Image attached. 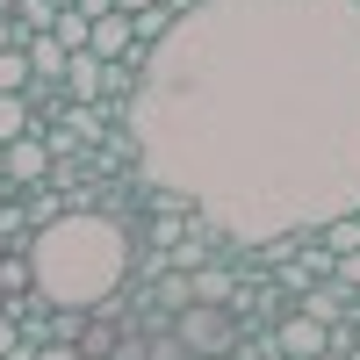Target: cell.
I'll return each instance as SVG.
<instances>
[{"label":"cell","mask_w":360,"mask_h":360,"mask_svg":"<svg viewBox=\"0 0 360 360\" xmlns=\"http://www.w3.org/2000/svg\"><path fill=\"white\" fill-rule=\"evenodd\" d=\"M166 8H173V15H195V8H202V0H166Z\"/></svg>","instance_id":"9a60e30c"},{"label":"cell","mask_w":360,"mask_h":360,"mask_svg":"<svg viewBox=\"0 0 360 360\" xmlns=\"http://www.w3.org/2000/svg\"><path fill=\"white\" fill-rule=\"evenodd\" d=\"M29 360H86L72 339H51V346H37V353H29Z\"/></svg>","instance_id":"7c38bea8"},{"label":"cell","mask_w":360,"mask_h":360,"mask_svg":"<svg viewBox=\"0 0 360 360\" xmlns=\"http://www.w3.org/2000/svg\"><path fill=\"white\" fill-rule=\"evenodd\" d=\"M58 8H79V0H58Z\"/></svg>","instance_id":"ac0fdd59"},{"label":"cell","mask_w":360,"mask_h":360,"mask_svg":"<svg viewBox=\"0 0 360 360\" xmlns=\"http://www.w3.org/2000/svg\"><path fill=\"white\" fill-rule=\"evenodd\" d=\"M137 173L259 245L360 209V0H202L123 108Z\"/></svg>","instance_id":"6da1fadb"},{"label":"cell","mask_w":360,"mask_h":360,"mask_svg":"<svg viewBox=\"0 0 360 360\" xmlns=\"http://www.w3.org/2000/svg\"><path fill=\"white\" fill-rule=\"evenodd\" d=\"M29 130H51V123L29 108V94H0V144H15V137H29Z\"/></svg>","instance_id":"52a82bcc"},{"label":"cell","mask_w":360,"mask_h":360,"mask_svg":"<svg viewBox=\"0 0 360 360\" xmlns=\"http://www.w3.org/2000/svg\"><path fill=\"white\" fill-rule=\"evenodd\" d=\"M173 339L209 360V353H231L238 339H245V317H238L231 303H188V310H173Z\"/></svg>","instance_id":"3957f363"},{"label":"cell","mask_w":360,"mask_h":360,"mask_svg":"<svg viewBox=\"0 0 360 360\" xmlns=\"http://www.w3.org/2000/svg\"><path fill=\"white\" fill-rule=\"evenodd\" d=\"M0 209H8V195H0Z\"/></svg>","instance_id":"d6986e66"},{"label":"cell","mask_w":360,"mask_h":360,"mask_svg":"<svg viewBox=\"0 0 360 360\" xmlns=\"http://www.w3.org/2000/svg\"><path fill=\"white\" fill-rule=\"evenodd\" d=\"M86 51H101V58H130V51H137V22H130L123 8L101 15V22H94V44H86Z\"/></svg>","instance_id":"8992f818"},{"label":"cell","mask_w":360,"mask_h":360,"mask_svg":"<svg viewBox=\"0 0 360 360\" xmlns=\"http://www.w3.org/2000/svg\"><path fill=\"white\" fill-rule=\"evenodd\" d=\"M22 51H29V65H37V79H58V86H65V58H72V51L58 44V37H29Z\"/></svg>","instance_id":"ba28073f"},{"label":"cell","mask_w":360,"mask_h":360,"mask_svg":"<svg viewBox=\"0 0 360 360\" xmlns=\"http://www.w3.org/2000/svg\"><path fill=\"white\" fill-rule=\"evenodd\" d=\"M37 86V65H29V51L15 44V51H0V94H29Z\"/></svg>","instance_id":"30bf717a"},{"label":"cell","mask_w":360,"mask_h":360,"mask_svg":"<svg viewBox=\"0 0 360 360\" xmlns=\"http://www.w3.org/2000/svg\"><path fill=\"white\" fill-rule=\"evenodd\" d=\"M115 8H123V15H144V8H159V0H115Z\"/></svg>","instance_id":"5bb4252c"},{"label":"cell","mask_w":360,"mask_h":360,"mask_svg":"<svg viewBox=\"0 0 360 360\" xmlns=\"http://www.w3.org/2000/svg\"><path fill=\"white\" fill-rule=\"evenodd\" d=\"M65 94L72 101H101L108 94V58L101 51H72L65 58Z\"/></svg>","instance_id":"5b68a950"},{"label":"cell","mask_w":360,"mask_h":360,"mask_svg":"<svg viewBox=\"0 0 360 360\" xmlns=\"http://www.w3.org/2000/svg\"><path fill=\"white\" fill-rule=\"evenodd\" d=\"M15 346H22V324H15V317H8V310H0V360H8V353H15Z\"/></svg>","instance_id":"4fadbf2b"},{"label":"cell","mask_w":360,"mask_h":360,"mask_svg":"<svg viewBox=\"0 0 360 360\" xmlns=\"http://www.w3.org/2000/svg\"><path fill=\"white\" fill-rule=\"evenodd\" d=\"M317 238H324V252H360V209H346V217H332V224H317Z\"/></svg>","instance_id":"9c48e42d"},{"label":"cell","mask_w":360,"mask_h":360,"mask_svg":"<svg viewBox=\"0 0 360 360\" xmlns=\"http://www.w3.org/2000/svg\"><path fill=\"white\" fill-rule=\"evenodd\" d=\"M332 281H346V288H360V252H339V259H332Z\"/></svg>","instance_id":"8fae6325"},{"label":"cell","mask_w":360,"mask_h":360,"mask_svg":"<svg viewBox=\"0 0 360 360\" xmlns=\"http://www.w3.org/2000/svg\"><path fill=\"white\" fill-rule=\"evenodd\" d=\"M15 8H22V0H0V15H15Z\"/></svg>","instance_id":"2e32d148"},{"label":"cell","mask_w":360,"mask_h":360,"mask_svg":"<svg viewBox=\"0 0 360 360\" xmlns=\"http://www.w3.org/2000/svg\"><path fill=\"white\" fill-rule=\"evenodd\" d=\"M274 339H281V360H317L324 346H332V324L310 317V310H288V317L274 324Z\"/></svg>","instance_id":"277c9868"},{"label":"cell","mask_w":360,"mask_h":360,"mask_svg":"<svg viewBox=\"0 0 360 360\" xmlns=\"http://www.w3.org/2000/svg\"><path fill=\"white\" fill-rule=\"evenodd\" d=\"M317 360H346V353H332V346H324V353H317Z\"/></svg>","instance_id":"e0dca14e"},{"label":"cell","mask_w":360,"mask_h":360,"mask_svg":"<svg viewBox=\"0 0 360 360\" xmlns=\"http://www.w3.org/2000/svg\"><path fill=\"white\" fill-rule=\"evenodd\" d=\"M37 295L51 310H101L108 295L137 281V224L115 209H65L29 238Z\"/></svg>","instance_id":"7a4b0ae2"}]
</instances>
